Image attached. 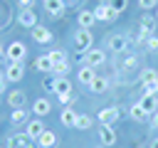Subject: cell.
I'll return each mask as SVG.
<instances>
[{
	"label": "cell",
	"instance_id": "ffe728a7",
	"mask_svg": "<svg viewBox=\"0 0 158 148\" xmlns=\"http://www.w3.org/2000/svg\"><path fill=\"white\" fill-rule=\"evenodd\" d=\"M94 76H96V69H94V67H86V64H84V67H79V74H77L79 84H86V86H89Z\"/></svg>",
	"mask_w": 158,
	"mask_h": 148
},
{
	"label": "cell",
	"instance_id": "7a4b0ae2",
	"mask_svg": "<svg viewBox=\"0 0 158 148\" xmlns=\"http://www.w3.org/2000/svg\"><path fill=\"white\" fill-rule=\"evenodd\" d=\"M25 57H27V47L22 42H10L5 47V59L7 62H25Z\"/></svg>",
	"mask_w": 158,
	"mask_h": 148
},
{
	"label": "cell",
	"instance_id": "30bf717a",
	"mask_svg": "<svg viewBox=\"0 0 158 148\" xmlns=\"http://www.w3.org/2000/svg\"><path fill=\"white\" fill-rule=\"evenodd\" d=\"M64 7H67L64 0H44V12L49 17H54V20H59L64 15Z\"/></svg>",
	"mask_w": 158,
	"mask_h": 148
},
{
	"label": "cell",
	"instance_id": "3957f363",
	"mask_svg": "<svg viewBox=\"0 0 158 148\" xmlns=\"http://www.w3.org/2000/svg\"><path fill=\"white\" fill-rule=\"evenodd\" d=\"M94 17H96V22H114V20L118 17V12H116L109 2H99V5L94 7Z\"/></svg>",
	"mask_w": 158,
	"mask_h": 148
},
{
	"label": "cell",
	"instance_id": "cb8c5ba5",
	"mask_svg": "<svg viewBox=\"0 0 158 148\" xmlns=\"http://www.w3.org/2000/svg\"><path fill=\"white\" fill-rule=\"evenodd\" d=\"M89 89H91L94 94H104V91L109 89V79H106V76H99V74H96V76L91 79V84H89Z\"/></svg>",
	"mask_w": 158,
	"mask_h": 148
},
{
	"label": "cell",
	"instance_id": "83f0119b",
	"mask_svg": "<svg viewBox=\"0 0 158 148\" xmlns=\"http://www.w3.org/2000/svg\"><path fill=\"white\" fill-rule=\"evenodd\" d=\"M128 116H131L133 121H146V118H148V113H146V111H143L138 104H133V106L128 109Z\"/></svg>",
	"mask_w": 158,
	"mask_h": 148
},
{
	"label": "cell",
	"instance_id": "60d3db41",
	"mask_svg": "<svg viewBox=\"0 0 158 148\" xmlns=\"http://www.w3.org/2000/svg\"><path fill=\"white\" fill-rule=\"evenodd\" d=\"M151 148H158V138H156V141H153V143H151Z\"/></svg>",
	"mask_w": 158,
	"mask_h": 148
},
{
	"label": "cell",
	"instance_id": "8fae6325",
	"mask_svg": "<svg viewBox=\"0 0 158 148\" xmlns=\"http://www.w3.org/2000/svg\"><path fill=\"white\" fill-rule=\"evenodd\" d=\"M52 30L49 27H44V25H35L32 27V39L37 42V44H47V42H52Z\"/></svg>",
	"mask_w": 158,
	"mask_h": 148
},
{
	"label": "cell",
	"instance_id": "ab89813d",
	"mask_svg": "<svg viewBox=\"0 0 158 148\" xmlns=\"http://www.w3.org/2000/svg\"><path fill=\"white\" fill-rule=\"evenodd\" d=\"M2 57H5V47L0 44V59H2Z\"/></svg>",
	"mask_w": 158,
	"mask_h": 148
},
{
	"label": "cell",
	"instance_id": "7c38bea8",
	"mask_svg": "<svg viewBox=\"0 0 158 148\" xmlns=\"http://www.w3.org/2000/svg\"><path fill=\"white\" fill-rule=\"evenodd\" d=\"M138 106L151 116V113H156L158 111V99H156V94H143L141 99H138Z\"/></svg>",
	"mask_w": 158,
	"mask_h": 148
},
{
	"label": "cell",
	"instance_id": "e0dca14e",
	"mask_svg": "<svg viewBox=\"0 0 158 148\" xmlns=\"http://www.w3.org/2000/svg\"><path fill=\"white\" fill-rule=\"evenodd\" d=\"M17 22L22 25V27H35L37 25V15H35V10H20V15H17Z\"/></svg>",
	"mask_w": 158,
	"mask_h": 148
},
{
	"label": "cell",
	"instance_id": "6da1fadb",
	"mask_svg": "<svg viewBox=\"0 0 158 148\" xmlns=\"http://www.w3.org/2000/svg\"><path fill=\"white\" fill-rule=\"evenodd\" d=\"M91 44H94V35H91V30H77V35H74V47H77V52H86V49H91Z\"/></svg>",
	"mask_w": 158,
	"mask_h": 148
},
{
	"label": "cell",
	"instance_id": "1f68e13d",
	"mask_svg": "<svg viewBox=\"0 0 158 148\" xmlns=\"http://www.w3.org/2000/svg\"><path fill=\"white\" fill-rule=\"evenodd\" d=\"M57 99H59V104H64V106H72V104L77 101V96H74V94H59Z\"/></svg>",
	"mask_w": 158,
	"mask_h": 148
},
{
	"label": "cell",
	"instance_id": "52a82bcc",
	"mask_svg": "<svg viewBox=\"0 0 158 148\" xmlns=\"http://www.w3.org/2000/svg\"><path fill=\"white\" fill-rule=\"evenodd\" d=\"M156 27H158V17H156V15H143L141 22H138V32L146 35V37L156 35Z\"/></svg>",
	"mask_w": 158,
	"mask_h": 148
},
{
	"label": "cell",
	"instance_id": "e575fe53",
	"mask_svg": "<svg viewBox=\"0 0 158 148\" xmlns=\"http://www.w3.org/2000/svg\"><path fill=\"white\" fill-rule=\"evenodd\" d=\"M146 47H148V52H158V37H156V35H151V37H148V42H146Z\"/></svg>",
	"mask_w": 158,
	"mask_h": 148
},
{
	"label": "cell",
	"instance_id": "d6986e66",
	"mask_svg": "<svg viewBox=\"0 0 158 148\" xmlns=\"http://www.w3.org/2000/svg\"><path fill=\"white\" fill-rule=\"evenodd\" d=\"M49 111H52V104H49V99H37V101L32 104V113H37V118L47 116Z\"/></svg>",
	"mask_w": 158,
	"mask_h": 148
},
{
	"label": "cell",
	"instance_id": "9a60e30c",
	"mask_svg": "<svg viewBox=\"0 0 158 148\" xmlns=\"http://www.w3.org/2000/svg\"><path fill=\"white\" fill-rule=\"evenodd\" d=\"M52 67H54V62H52L49 54H40V57L35 59V69L42 72V74H52Z\"/></svg>",
	"mask_w": 158,
	"mask_h": 148
},
{
	"label": "cell",
	"instance_id": "f1b7e54d",
	"mask_svg": "<svg viewBox=\"0 0 158 148\" xmlns=\"http://www.w3.org/2000/svg\"><path fill=\"white\" fill-rule=\"evenodd\" d=\"M10 121H12V123H25V121H27V111H25V106H22V109H12Z\"/></svg>",
	"mask_w": 158,
	"mask_h": 148
},
{
	"label": "cell",
	"instance_id": "8992f818",
	"mask_svg": "<svg viewBox=\"0 0 158 148\" xmlns=\"http://www.w3.org/2000/svg\"><path fill=\"white\" fill-rule=\"evenodd\" d=\"M118 116H121L118 106H106V109L99 111V123H101V126H114V123L118 121Z\"/></svg>",
	"mask_w": 158,
	"mask_h": 148
},
{
	"label": "cell",
	"instance_id": "b9f144b4",
	"mask_svg": "<svg viewBox=\"0 0 158 148\" xmlns=\"http://www.w3.org/2000/svg\"><path fill=\"white\" fill-rule=\"evenodd\" d=\"M20 148H35V146H32V143H30V146H20Z\"/></svg>",
	"mask_w": 158,
	"mask_h": 148
},
{
	"label": "cell",
	"instance_id": "4dcf8cb0",
	"mask_svg": "<svg viewBox=\"0 0 158 148\" xmlns=\"http://www.w3.org/2000/svg\"><path fill=\"white\" fill-rule=\"evenodd\" d=\"M49 57H52V62H62V59H67V52L64 49H52V52H47Z\"/></svg>",
	"mask_w": 158,
	"mask_h": 148
},
{
	"label": "cell",
	"instance_id": "4316f807",
	"mask_svg": "<svg viewBox=\"0 0 158 148\" xmlns=\"http://www.w3.org/2000/svg\"><path fill=\"white\" fill-rule=\"evenodd\" d=\"M52 74H54V76H64V74H69V62H67V59H62V62H54V67H52Z\"/></svg>",
	"mask_w": 158,
	"mask_h": 148
},
{
	"label": "cell",
	"instance_id": "44dd1931",
	"mask_svg": "<svg viewBox=\"0 0 158 148\" xmlns=\"http://www.w3.org/2000/svg\"><path fill=\"white\" fill-rule=\"evenodd\" d=\"M54 94H72V81L67 76H54Z\"/></svg>",
	"mask_w": 158,
	"mask_h": 148
},
{
	"label": "cell",
	"instance_id": "f35d334b",
	"mask_svg": "<svg viewBox=\"0 0 158 148\" xmlns=\"http://www.w3.org/2000/svg\"><path fill=\"white\" fill-rule=\"evenodd\" d=\"M151 126H153V128H158V111H156V113H151Z\"/></svg>",
	"mask_w": 158,
	"mask_h": 148
},
{
	"label": "cell",
	"instance_id": "484cf974",
	"mask_svg": "<svg viewBox=\"0 0 158 148\" xmlns=\"http://www.w3.org/2000/svg\"><path fill=\"white\" fill-rule=\"evenodd\" d=\"M138 79H141V84H148V81H158V69H153V67H146V69L138 74Z\"/></svg>",
	"mask_w": 158,
	"mask_h": 148
},
{
	"label": "cell",
	"instance_id": "277c9868",
	"mask_svg": "<svg viewBox=\"0 0 158 148\" xmlns=\"http://www.w3.org/2000/svg\"><path fill=\"white\" fill-rule=\"evenodd\" d=\"M81 59H84V64L86 67H101L104 62H106V54H104V49H96V47H91V49H86L84 54H81Z\"/></svg>",
	"mask_w": 158,
	"mask_h": 148
},
{
	"label": "cell",
	"instance_id": "2e32d148",
	"mask_svg": "<svg viewBox=\"0 0 158 148\" xmlns=\"http://www.w3.org/2000/svg\"><path fill=\"white\" fill-rule=\"evenodd\" d=\"M30 143H32V138L27 133H12L5 143V148H20V146H30Z\"/></svg>",
	"mask_w": 158,
	"mask_h": 148
},
{
	"label": "cell",
	"instance_id": "f6af8a7d",
	"mask_svg": "<svg viewBox=\"0 0 158 148\" xmlns=\"http://www.w3.org/2000/svg\"><path fill=\"white\" fill-rule=\"evenodd\" d=\"M42 2H44V0H42Z\"/></svg>",
	"mask_w": 158,
	"mask_h": 148
},
{
	"label": "cell",
	"instance_id": "ee69618b",
	"mask_svg": "<svg viewBox=\"0 0 158 148\" xmlns=\"http://www.w3.org/2000/svg\"><path fill=\"white\" fill-rule=\"evenodd\" d=\"M0 148H5V146H0Z\"/></svg>",
	"mask_w": 158,
	"mask_h": 148
},
{
	"label": "cell",
	"instance_id": "8d00e7d4",
	"mask_svg": "<svg viewBox=\"0 0 158 148\" xmlns=\"http://www.w3.org/2000/svg\"><path fill=\"white\" fill-rule=\"evenodd\" d=\"M37 0H20V10H32Z\"/></svg>",
	"mask_w": 158,
	"mask_h": 148
},
{
	"label": "cell",
	"instance_id": "ba28073f",
	"mask_svg": "<svg viewBox=\"0 0 158 148\" xmlns=\"http://www.w3.org/2000/svg\"><path fill=\"white\" fill-rule=\"evenodd\" d=\"M25 76V62H10L5 69V79L7 81H20Z\"/></svg>",
	"mask_w": 158,
	"mask_h": 148
},
{
	"label": "cell",
	"instance_id": "4fadbf2b",
	"mask_svg": "<svg viewBox=\"0 0 158 148\" xmlns=\"http://www.w3.org/2000/svg\"><path fill=\"white\" fill-rule=\"evenodd\" d=\"M44 131H47V128H44L42 118H32V121H27V128H25V133H27L32 141H37V138H40Z\"/></svg>",
	"mask_w": 158,
	"mask_h": 148
},
{
	"label": "cell",
	"instance_id": "ac0fdd59",
	"mask_svg": "<svg viewBox=\"0 0 158 148\" xmlns=\"http://www.w3.org/2000/svg\"><path fill=\"white\" fill-rule=\"evenodd\" d=\"M25 101H27V94H25V91H20V89H15V91H10V94H7V104H10L12 109H22V106H25Z\"/></svg>",
	"mask_w": 158,
	"mask_h": 148
},
{
	"label": "cell",
	"instance_id": "f546056e",
	"mask_svg": "<svg viewBox=\"0 0 158 148\" xmlns=\"http://www.w3.org/2000/svg\"><path fill=\"white\" fill-rule=\"evenodd\" d=\"M109 5H111L116 12H123V10L128 7V0H109Z\"/></svg>",
	"mask_w": 158,
	"mask_h": 148
},
{
	"label": "cell",
	"instance_id": "9c48e42d",
	"mask_svg": "<svg viewBox=\"0 0 158 148\" xmlns=\"http://www.w3.org/2000/svg\"><path fill=\"white\" fill-rule=\"evenodd\" d=\"M116 141H118V133L114 131V126H101V128H99V143H101V146L111 148Z\"/></svg>",
	"mask_w": 158,
	"mask_h": 148
},
{
	"label": "cell",
	"instance_id": "836d02e7",
	"mask_svg": "<svg viewBox=\"0 0 158 148\" xmlns=\"http://www.w3.org/2000/svg\"><path fill=\"white\" fill-rule=\"evenodd\" d=\"M158 91V81H148V84H143V94H156ZM158 96V94H156Z\"/></svg>",
	"mask_w": 158,
	"mask_h": 148
},
{
	"label": "cell",
	"instance_id": "d6a6232c",
	"mask_svg": "<svg viewBox=\"0 0 158 148\" xmlns=\"http://www.w3.org/2000/svg\"><path fill=\"white\" fill-rule=\"evenodd\" d=\"M138 7L148 12V10H153V7H158V0H138Z\"/></svg>",
	"mask_w": 158,
	"mask_h": 148
},
{
	"label": "cell",
	"instance_id": "5bb4252c",
	"mask_svg": "<svg viewBox=\"0 0 158 148\" xmlns=\"http://www.w3.org/2000/svg\"><path fill=\"white\" fill-rule=\"evenodd\" d=\"M77 22H79V27H81V30H91V27L96 25L94 10H79V15H77Z\"/></svg>",
	"mask_w": 158,
	"mask_h": 148
},
{
	"label": "cell",
	"instance_id": "d4e9b609",
	"mask_svg": "<svg viewBox=\"0 0 158 148\" xmlns=\"http://www.w3.org/2000/svg\"><path fill=\"white\" fill-rule=\"evenodd\" d=\"M91 126H94V118H91V116H86V113H77V123H74V128L86 131V128H91Z\"/></svg>",
	"mask_w": 158,
	"mask_h": 148
},
{
	"label": "cell",
	"instance_id": "7bdbcfd3",
	"mask_svg": "<svg viewBox=\"0 0 158 148\" xmlns=\"http://www.w3.org/2000/svg\"><path fill=\"white\" fill-rule=\"evenodd\" d=\"M156 10H158V7H156ZM156 15H158V12H156Z\"/></svg>",
	"mask_w": 158,
	"mask_h": 148
},
{
	"label": "cell",
	"instance_id": "603a6c76",
	"mask_svg": "<svg viewBox=\"0 0 158 148\" xmlns=\"http://www.w3.org/2000/svg\"><path fill=\"white\" fill-rule=\"evenodd\" d=\"M35 143H37L40 148H54V146H57V133H52V131H44V133H42V136H40Z\"/></svg>",
	"mask_w": 158,
	"mask_h": 148
},
{
	"label": "cell",
	"instance_id": "5b68a950",
	"mask_svg": "<svg viewBox=\"0 0 158 148\" xmlns=\"http://www.w3.org/2000/svg\"><path fill=\"white\" fill-rule=\"evenodd\" d=\"M106 44H109V49H111V52L123 54V52L128 49V37H126V35H109Z\"/></svg>",
	"mask_w": 158,
	"mask_h": 148
},
{
	"label": "cell",
	"instance_id": "74e56055",
	"mask_svg": "<svg viewBox=\"0 0 158 148\" xmlns=\"http://www.w3.org/2000/svg\"><path fill=\"white\" fill-rule=\"evenodd\" d=\"M5 89H7V79L0 76V94H5Z\"/></svg>",
	"mask_w": 158,
	"mask_h": 148
},
{
	"label": "cell",
	"instance_id": "7402d4cb",
	"mask_svg": "<svg viewBox=\"0 0 158 148\" xmlns=\"http://www.w3.org/2000/svg\"><path fill=\"white\" fill-rule=\"evenodd\" d=\"M59 121H62L64 126L74 128V123H77V111H74L72 106H64V109H62V113H59Z\"/></svg>",
	"mask_w": 158,
	"mask_h": 148
},
{
	"label": "cell",
	"instance_id": "d590c367",
	"mask_svg": "<svg viewBox=\"0 0 158 148\" xmlns=\"http://www.w3.org/2000/svg\"><path fill=\"white\" fill-rule=\"evenodd\" d=\"M44 89H47V91H54V74H49V76L44 79Z\"/></svg>",
	"mask_w": 158,
	"mask_h": 148
}]
</instances>
